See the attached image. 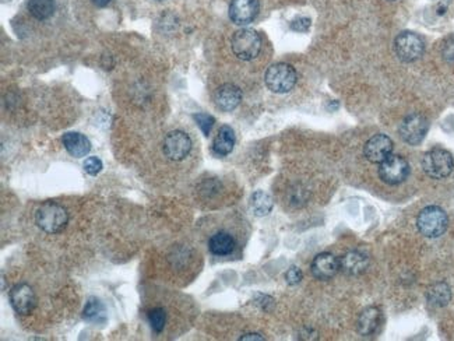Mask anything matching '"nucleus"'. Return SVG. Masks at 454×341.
Wrapping results in <instances>:
<instances>
[{"instance_id": "nucleus-1", "label": "nucleus", "mask_w": 454, "mask_h": 341, "mask_svg": "<svg viewBox=\"0 0 454 341\" xmlns=\"http://www.w3.org/2000/svg\"><path fill=\"white\" fill-rule=\"evenodd\" d=\"M35 223L47 234H58L66 228L69 214L63 206L55 201H45L35 211Z\"/></svg>"}, {"instance_id": "nucleus-2", "label": "nucleus", "mask_w": 454, "mask_h": 341, "mask_svg": "<svg viewBox=\"0 0 454 341\" xmlns=\"http://www.w3.org/2000/svg\"><path fill=\"white\" fill-rule=\"evenodd\" d=\"M267 89L276 94L290 93L296 84L295 69L288 63H276L268 67L264 76Z\"/></svg>"}, {"instance_id": "nucleus-3", "label": "nucleus", "mask_w": 454, "mask_h": 341, "mask_svg": "<svg viewBox=\"0 0 454 341\" xmlns=\"http://www.w3.org/2000/svg\"><path fill=\"white\" fill-rule=\"evenodd\" d=\"M448 219L443 208L437 206L425 207L417 219V227L420 232L426 238H437L447 230Z\"/></svg>"}, {"instance_id": "nucleus-4", "label": "nucleus", "mask_w": 454, "mask_h": 341, "mask_svg": "<svg viewBox=\"0 0 454 341\" xmlns=\"http://www.w3.org/2000/svg\"><path fill=\"white\" fill-rule=\"evenodd\" d=\"M233 52L242 60H253L261 51V38L250 28H242L233 36Z\"/></svg>"}, {"instance_id": "nucleus-5", "label": "nucleus", "mask_w": 454, "mask_h": 341, "mask_svg": "<svg viewBox=\"0 0 454 341\" xmlns=\"http://www.w3.org/2000/svg\"><path fill=\"white\" fill-rule=\"evenodd\" d=\"M422 168L428 177L433 179H443L453 173L454 160L448 151L443 148H433L424 155Z\"/></svg>"}, {"instance_id": "nucleus-6", "label": "nucleus", "mask_w": 454, "mask_h": 341, "mask_svg": "<svg viewBox=\"0 0 454 341\" xmlns=\"http://www.w3.org/2000/svg\"><path fill=\"white\" fill-rule=\"evenodd\" d=\"M394 50L397 56L407 63L418 60L425 51L424 39L411 31L401 32L394 41Z\"/></svg>"}, {"instance_id": "nucleus-7", "label": "nucleus", "mask_w": 454, "mask_h": 341, "mask_svg": "<svg viewBox=\"0 0 454 341\" xmlns=\"http://www.w3.org/2000/svg\"><path fill=\"white\" fill-rule=\"evenodd\" d=\"M379 165V177L387 185L402 184L410 175V164L400 155H390Z\"/></svg>"}, {"instance_id": "nucleus-8", "label": "nucleus", "mask_w": 454, "mask_h": 341, "mask_svg": "<svg viewBox=\"0 0 454 341\" xmlns=\"http://www.w3.org/2000/svg\"><path fill=\"white\" fill-rule=\"evenodd\" d=\"M428 129L429 123L425 116L420 113H411L402 120L400 126V136L407 144L417 146L425 139Z\"/></svg>"}, {"instance_id": "nucleus-9", "label": "nucleus", "mask_w": 454, "mask_h": 341, "mask_svg": "<svg viewBox=\"0 0 454 341\" xmlns=\"http://www.w3.org/2000/svg\"><path fill=\"white\" fill-rule=\"evenodd\" d=\"M162 150L169 160L182 161L189 155L192 150V140L185 132L173 131L165 136Z\"/></svg>"}, {"instance_id": "nucleus-10", "label": "nucleus", "mask_w": 454, "mask_h": 341, "mask_svg": "<svg viewBox=\"0 0 454 341\" xmlns=\"http://www.w3.org/2000/svg\"><path fill=\"white\" fill-rule=\"evenodd\" d=\"M10 304L16 314L30 315L36 305L35 292L28 284H17L10 291Z\"/></svg>"}, {"instance_id": "nucleus-11", "label": "nucleus", "mask_w": 454, "mask_h": 341, "mask_svg": "<svg viewBox=\"0 0 454 341\" xmlns=\"http://www.w3.org/2000/svg\"><path fill=\"white\" fill-rule=\"evenodd\" d=\"M259 9V0H233L230 5V19L237 25H246L256 19Z\"/></svg>"}, {"instance_id": "nucleus-12", "label": "nucleus", "mask_w": 454, "mask_h": 341, "mask_svg": "<svg viewBox=\"0 0 454 341\" xmlns=\"http://www.w3.org/2000/svg\"><path fill=\"white\" fill-rule=\"evenodd\" d=\"M391 151L393 142L386 135H375L372 139L368 140L365 148H363V154L374 164L383 162L387 157L391 155Z\"/></svg>"}, {"instance_id": "nucleus-13", "label": "nucleus", "mask_w": 454, "mask_h": 341, "mask_svg": "<svg viewBox=\"0 0 454 341\" xmlns=\"http://www.w3.org/2000/svg\"><path fill=\"white\" fill-rule=\"evenodd\" d=\"M340 270V261L332 253L317 254L312 262L310 272L317 280H330Z\"/></svg>"}, {"instance_id": "nucleus-14", "label": "nucleus", "mask_w": 454, "mask_h": 341, "mask_svg": "<svg viewBox=\"0 0 454 341\" xmlns=\"http://www.w3.org/2000/svg\"><path fill=\"white\" fill-rule=\"evenodd\" d=\"M214 101L217 108L224 112L234 111L242 101V91L235 84H224L215 91Z\"/></svg>"}, {"instance_id": "nucleus-15", "label": "nucleus", "mask_w": 454, "mask_h": 341, "mask_svg": "<svg viewBox=\"0 0 454 341\" xmlns=\"http://www.w3.org/2000/svg\"><path fill=\"white\" fill-rule=\"evenodd\" d=\"M369 266V259L365 253L359 250H351L340 259V270L349 276H359L365 273Z\"/></svg>"}, {"instance_id": "nucleus-16", "label": "nucleus", "mask_w": 454, "mask_h": 341, "mask_svg": "<svg viewBox=\"0 0 454 341\" xmlns=\"http://www.w3.org/2000/svg\"><path fill=\"white\" fill-rule=\"evenodd\" d=\"M62 142H63L66 151L76 158L85 157L91 150L89 140L81 133H76V132L66 133V135H63Z\"/></svg>"}, {"instance_id": "nucleus-17", "label": "nucleus", "mask_w": 454, "mask_h": 341, "mask_svg": "<svg viewBox=\"0 0 454 341\" xmlns=\"http://www.w3.org/2000/svg\"><path fill=\"white\" fill-rule=\"evenodd\" d=\"M235 245H237V242H235L234 236L224 231L214 234L208 241V249L215 256L231 254L235 249Z\"/></svg>"}, {"instance_id": "nucleus-18", "label": "nucleus", "mask_w": 454, "mask_h": 341, "mask_svg": "<svg viewBox=\"0 0 454 341\" xmlns=\"http://www.w3.org/2000/svg\"><path fill=\"white\" fill-rule=\"evenodd\" d=\"M234 146H235V133L233 131V127L222 126L213 143L214 154L219 157L228 155L234 150Z\"/></svg>"}, {"instance_id": "nucleus-19", "label": "nucleus", "mask_w": 454, "mask_h": 341, "mask_svg": "<svg viewBox=\"0 0 454 341\" xmlns=\"http://www.w3.org/2000/svg\"><path fill=\"white\" fill-rule=\"evenodd\" d=\"M380 320V312L376 308H368L359 315L358 331L362 336H369L376 331Z\"/></svg>"}, {"instance_id": "nucleus-20", "label": "nucleus", "mask_w": 454, "mask_h": 341, "mask_svg": "<svg viewBox=\"0 0 454 341\" xmlns=\"http://www.w3.org/2000/svg\"><path fill=\"white\" fill-rule=\"evenodd\" d=\"M28 12L36 20H48L55 13V0H28Z\"/></svg>"}, {"instance_id": "nucleus-21", "label": "nucleus", "mask_w": 454, "mask_h": 341, "mask_svg": "<svg viewBox=\"0 0 454 341\" xmlns=\"http://www.w3.org/2000/svg\"><path fill=\"white\" fill-rule=\"evenodd\" d=\"M83 318L93 323H105V320H107L105 307L102 305V302L100 300H97V298H89L84 307Z\"/></svg>"}, {"instance_id": "nucleus-22", "label": "nucleus", "mask_w": 454, "mask_h": 341, "mask_svg": "<svg viewBox=\"0 0 454 341\" xmlns=\"http://www.w3.org/2000/svg\"><path fill=\"white\" fill-rule=\"evenodd\" d=\"M272 206H274V201H272L271 196L263 190H257L250 197V208L257 217L267 216L272 210Z\"/></svg>"}, {"instance_id": "nucleus-23", "label": "nucleus", "mask_w": 454, "mask_h": 341, "mask_svg": "<svg viewBox=\"0 0 454 341\" xmlns=\"http://www.w3.org/2000/svg\"><path fill=\"white\" fill-rule=\"evenodd\" d=\"M450 298H451L450 288L444 283L435 284L428 291V301L435 307H444L450 301Z\"/></svg>"}, {"instance_id": "nucleus-24", "label": "nucleus", "mask_w": 454, "mask_h": 341, "mask_svg": "<svg viewBox=\"0 0 454 341\" xmlns=\"http://www.w3.org/2000/svg\"><path fill=\"white\" fill-rule=\"evenodd\" d=\"M149 322L155 333H161L166 323V312L164 308H154L149 312Z\"/></svg>"}, {"instance_id": "nucleus-25", "label": "nucleus", "mask_w": 454, "mask_h": 341, "mask_svg": "<svg viewBox=\"0 0 454 341\" xmlns=\"http://www.w3.org/2000/svg\"><path fill=\"white\" fill-rule=\"evenodd\" d=\"M193 119L196 120L197 126L202 129L203 135L204 136H208L210 132H211V129H213L215 119L211 115H208V113H195L193 115Z\"/></svg>"}, {"instance_id": "nucleus-26", "label": "nucleus", "mask_w": 454, "mask_h": 341, "mask_svg": "<svg viewBox=\"0 0 454 341\" xmlns=\"http://www.w3.org/2000/svg\"><path fill=\"white\" fill-rule=\"evenodd\" d=\"M101 169H102V161L97 157H89L85 160L84 162V170L88 174V175H93L96 177L97 174L101 173Z\"/></svg>"}, {"instance_id": "nucleus-27", "label": "nucleus", "mask_w": 454, "mask_h": 341, "mask_svg": "<svg viewBox=\"0 0 454 341\" xmlns=\"http://www.w3.org/2000/svg\"><path fill=\"white\" fill-rule=\"evenodd\" d=\"M442 55L444 58V60L450 65H454V36L448 38L446 42H444V45H443V50H442Z\"/></svg>"}, {"instance_id": "nucleus-28", "label": "nucleus", "mask_w": 454, "mask_h": 341, "mask_svg": "<svg viewBox=\"0 0 454 341\" xmlns=\"http://www.w3.org/2000/svg\"><path fill=\"white\" fill-rule=\"evenodd\" d=\"M306 199H307V195H306V192L303 189L298 188V189H292L291 190V197H290V203L291 204L299 207V206H302L306 201Z\"/></svg>"}, {"instance_id": "nucleus-29", "label": "nucleus", "mask_w": 454, "mask_h": 341, "mask_svg": "<svg viewBox=\"0 0 454 341\" xmlns=\"http://www.w3.org/2000/svg\"><path fill=\"white\" fill-rule=\"evenodd\" d=\"M310 19L307 17H298L295 19L292 23H291V28L294 31H298V32H306L309 28H310Z\"/></svg>"}, {"instance_id": "nucleus-30", "label": "nucleus", "mask_w": 454, "mask_h": 341, "mask_svg": "<svg viewBox=\"0 0 454 341\" xmlns=\"http://www.w3.org/2000/svg\"><path fill=\"white\" fill-rule=\"evenodd\" d=\"M285 280L290 285H296L301 283L302 280V272L296 267V266H292L287 273H285Z\"/></svg>"}, {"instance_id": "nucleus-31", "label": "nucleus", "mask_w": 454, "mask_h": 341, "mask_svg": "<svg viewBox=\"0 0 454 341\" xmlns=\"http://www.w3.org/2000/svg\"><path fill=\"white\" fill-rule=\"evenodd\" d=\"M436 8H437V13L443 14L447 10V6L450 3V0H433Z\"/></svg>"}, {"instance_id": "nucleus-32", "label": "nucleus", "mask_w": 454, "mask_h": 341, "mask_svg": "<svg viewBox=\"0 0 454 341\" xmlns=\"http://www.w3.org/2000/svg\"><path fill=\"white\" fill-rule=\"evenodd\" d=\"M101 66L105 69V70H111L114 67V59L112 56L109 55H104L102 59H101Z\"/></svg>"}, {"instance_id": "nucleus-33", "label": "nucleus", "mask_w": 454, "mask_h": 341, "mask_svg": "<svg viewBox=\"0 0 454 341\" xmlns=\"http://www.w3.org/2000/svg\"><path fill=\"white\" fill-rule=\"evenodd\" d=\"M241 340H242V341H248V340H257V341H263V340H264V337H263V336H260V334H257V333H249V334H244V336L241 337Z\"/></svg>"}, {"instance_id": "nucleus-34", "label": "nucleus", "mask_w": 454, "mask_h": 341, "mask_svg": "<svg viewBox=\"0 0 454 341\" xmlns=\"http://www.w3.org/2000/svg\"><path fill=\"white\" fill-rule=\"evenodd\" d=\"M111 2H112V0H93V3H94L97 8H105V6H108Z\"/></svg>"}, {"instance_id": "nucleus-35", "label": "nucleus", "mask_w": 454, "mask_h": 341, "mask_svg": "<svg viewBox=\"0 0 454 341\" xmlns=\"http://www.w3.org/2000/svg\"><path fill=\"white\" fill-rule=\"evenodd\" d=\"M390 2H394V0H390Z\"/></svg>"}, {"instance_id": "nucleus-36", "label": "nucleus", "mask_w": 454, "mask_h": 341, "mask_svg": "<svg viewBox=\"0 0 454 341\" xmlns=\"http://www.w3.org/2000/svg\"><path fill=\"white\" fill-rule=\"evenodd\" d=\"M158 2H162V0H158Z\"/></svg>"}]
</instances>
